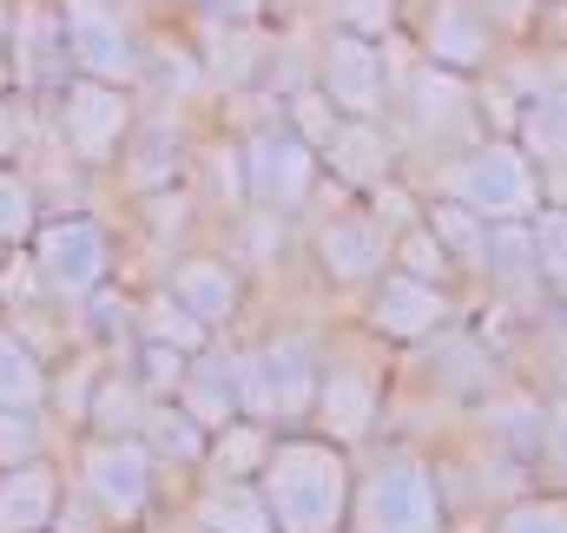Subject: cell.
Here are the masks:
<instances>
[{"mask_svg":"<svg viewBox=\"0 0 567 533\" xmlns=\"http://www.w3.org/2000/svg\"><path fill=\"white\" fill-rule=\"evenodd\" d=\"M66 474L93 501L106 533H158L192 488L185 474H172L145 448V435H73L66 441Z\"/></svg>","mask_w":567,"mask_h":533,"instance_id":"cell-1","label":"cell"},{"mask_svg":"<svg viewBox=\"0 0 567 533\" xmlns=\"http://www.w3.org/2000/svg\"><path fill=\"white\" fill-rule=\"evenodd\" d=\"M238 349V408L245 421L265 428H310V408L323 389V363H330V330H303V316L284 323H251L231 336Z\"/></svg>","mask_w":567,"mask_h":533,"instance_id":"cell-2","label":"cell"},{"mask_svg":"<svg viewBox=\"0 0 567 533\" xmlns=\"http://www.w3.org/2000/svg\"><path fill=\"white\" fill-rule=\"evenodd\" d=\"M278 533H350V494H357V454L323 441L317 428L278 435L265 474H258Z\"/></svg>","mask_w":567,"mask_h":533,"instance_id":"cell-3","label":"cell"},{"mask_svg":"<svg viewBox=\"0 0 567 533\" xmlns=\"http://www.w3.org/2000/svg\"><path fill=\"white\" fill-rule=\"evenodd\" d=\"M396 408V349L370 343L357 323L330 330V363H323V389L310 408V428L350 454H363L370 441H383Z\"/></svg>","mask_w":567,"mask_h":533,"instance_id":"cell-4","label":"cell"},{"mask_svg":"<svg viewBox=\"0 0 567 533\" xmlns=\"http://www.w3.org/2000/svg\"><path fill=\"white\" fill-rule=\"evenodd\" d=\"M350 533H455L435 454L416 441H370L357 454Z\"/></svg>","mask_w":567,"mask_h":533,"instance_id":"cell-5","label":"cell"},{"mask_svg":"<svg viewBox=\"0 0 567 533\" xmlns=\"http://www.w3.org/2000/svg\"><path fill=\"white\" fill-rule=\"evenodd\" d=\"M33 276H40V296L73 316L86 296H100L106 283H126V224H113L106 211L80 205V211H47L33 244Z\"/></svg>","mask_w":567,"mask_h":533,"instance_id":"cell-6","label":"cell"},{"mask_svg":"<svg viewBox=\"0 0 567 533\" xmlns=\"http://www.w3.org/2000/svg\"><path fill=\"white\" fill-rule=\"evenodd\" d=\"M390 133L403 138V165H410V158H416V165H435V158H455L462 145L488 138L475 80L442 73V66H429L423 53H416V60L403 66V80H396Z\"/></svg>","mask_w":567,"mask_h":533,"instance_id":"cell-7","label":"cell"},{"mask_svg":"<svg viewBox=\"0 0 567 533\" xmlns=\"http://www.w3.org/2000/svg\"><path fill=\"white\" fill-rule=\"evenodd\" d=\"M429 198H455L468 211H482L488 224H508V218H535L548 205V178L542 165L515 145V138H475L462 145L455 158H435L423 178Z\"/></svg>","mask_w":567,"mask_h":533,"instance_id":"cell-8","label":"cell"},{"mask_svg":"<svg viewBox=\"0 0 567 533\" xmlns=\"http://www.w3.org/2000/svg\"><path fill=\"white\" fill-rule=\"evenodd\" d=\"M502 383H508V369H502L495 343H488L468 316L396 356V396H423V401H435V408H449L455 421H462L475 401H488Z\"/></svg>","mask_w":567,"mask_h":533,"instance_id":"cell-9","label":"cell"},{"mask_svg":"<svg viewBox=\"0 0 567 533\" xmlns=\"http://www.w3.org/2000/svg\"><path fill=\"white\" fill-rule=\"evenodd\" d=\"M303 258H310L317 283H323L343 310H357V303L396 270V231L357 198V205H337V211H317V218H310Z\"/></svg>","mask_w":567,"mask_h":533,"instance_id":"cell-10","label":"cell"},{"mask_svg":"<svg viewBox=\"0 0 567 533\" xmlns=\"http://www.w3.org/2000/svg\"><path fill=\"white\" fill-rule=\"evenodd\" d=\"M60 33H66L73 73L145 93V80H152V27L140 20L133 0H60Z\"/></svg>","mask_w":567,"mask_h":533,"instance_id":"cell-11","label":"cell"},{"mask_svg":"<svg viewBox=\"0 0 567 533\" xmlns=\"http://www.w3.org/2000/svg\"><path fill=\"white\" fill-rule=\"evenodd\" d=\"M140 113H145V100L133 86H106V80L73 73V80L53 93V138H60V151H66L80 171L113 178V165H120L126 138L140 126Z\"/></svg>","mask_w":567,"mask_h":533,"instance_id":"cell-12","label":"cell"},{"mask_svg":"<svg viewBox=\"0 0 567 533\" xmlns=\"http://www.w3.org/2000/svg\"><path fill=\"white\" fill-rule=\"evenodd\" d=\"M310 80L330 93V106L343 119H390V106H396L390 40H370V33H350V27H317Z\"/></svg>","mask_w":567,"mask_h":533,"instance_id":"cell-13","label":"cell"},{"mask_svg":"<svg viewBox=\"0 0 567 533\" xmlns=\"http://www.w3.org/2000/svg\"><path fill=\"white\" fill-rule=\"evenodd\" d=\"M238 165H245V205L278 211V218H290V224H297L303 211H317L323 158H317L310 138H297L284 119L238 133Z\"/></svg>","mask_w":567,"mask_h":533,"instance_id":"cell-14","label":"cell"},{"mask_svg":"<svg viewBox=\"0 0 567 533\" xmlns=\"http://www.w3.org/2000/svg\"><path fill=\"white\" fill-rule=\"evenodd\" d=\"M468 290H449V283H423V276H410V270H390L363 303H357V330L370 336V343H383V349H416L429 336H442L449 323H462L468 316Z\"/></svg>","mask_w":567,"mask_h":533,"instance_id":"cell-15","label":"cell"},{"mask_svg":"<svg viewBox=\"0 0 567 533\" xmlns=\"http://www.w3.org/2000/svg\"><path fill=\"white\" fill-rule=\"evenodd\" d=\"M198 138H205V126H198L192 106L145 100L140 126H133V138H126L120 165H113V191L133 205V198H145V191H172V185H185V178H192V151H198Z\"/></svg>","mask_w":567,"mask_h":533,"instance_id":"cell-16","label":"cell"},{"mask_svg":"<svg viewBox=\"0 0 567 533\" xmlns=\"http://www.w3.org/2000/svg\"><path fill=\"white\" fill-rule=\"evenodd\" d=\"M403 33L416 40V53H423L429 66L462 73V80L495 73L502 53H508V40H502L495 20L482 13V0H410Z\"/></svg>","mask_w":567,"mask_h":533,"instance_id":"cell-17","label":"cell"},{"mask_svg":"<svg viewBox=\"0 0 567 533\" xmlns=\"http://www.w3.org/2000/svg\"><path fill=\"white\" fill-rule=\"evenodd\" d=\"M158 283L212 330V336H238L251 330V270L225 258L218 244H185L178 258H165Z\"/></svg>","mask_w":567,"mask_h":533,"instance_id":"cell-18","label":"cell"},{"mask_svg":"<svg viewBox=\"0 0 567 533\" xmlns=\"http://www.w3.org/2000/svg\"><path fill=\"white\" fill-rule=\"evenodd\" d=\"M73 80L66 33H60V0H13V46H7V93L13 100H47Z\"/></svg>","mask_w":567,"mask_h":533,"instance_id":"cell-19","label":"cell"},{"mask_svg":"<svg viewBox=\"0 0 567 533\" xmlns=\"http://www.w3.org/2000/svg\"><path fill=\"white\" fill-rule=\"evenodd\" d=\"M317 158H323V178L350 198H370L377 185L403 178V138L390 133V119H343Z\"/></svg>","mask_w":567,"mask_h":533,"instance_id":"cell-20","label":"cell"},{"mask_svg":"<svg viewBox=\"0 0 567 533\" xmlns=\"http://www.w3.org/2000/svg\"><path fill=\"white\" fill-rule=\"evenodd\" d=\"M66 494H73L66 448H60V454H40V461L7 468V474H0V533H53V527H60Z\"/></svg>","mask_w":567,"mask_h":533,"instance_id":"cell-21","label":"cell"},{"mask_svg":"<svg viewBox=\"0 0 567 533\" xmlns=\"http://www.w3.org/2000/svg\"><path fill=\"white\" fill-rule=\"evenodd\" d=\"M178 521L185 527H205V533H278L271 501H265L258 481H212V474H198L185 488Z\"/></svg>","mask_w":567,"mask_h":533,"instance_id":"cell-22","label":"cell"},{"mask_svg":"<svg viewBox=\"0 0 567 533\" xmlns=\"http://www.w3.org/2000/svg\"><path fill=\"white\" fill-rule=\"evenodd\" d=\"M178 408L185 415H198L212 435L218 428H231L245 408H238V349H231V336H218L212 349H198L192 356V376H185V389H178Z\"/></svg>","mask_w":567,"mask_h":533,"instance_id":"cell-23","label":"cell"},{"mask_svg":"<svg viewBox=\"0 0 567 533\" xmlns=\"http://www.w3.org/2000/svg\"><path fill=\"white\" fill-rule=\"evenodd\" d=\"M53 369L60 363L20 323L0 316V408H40V415H53Z\"/></svg>","mask_w":567,"mask_h":533,"instance_id":"cell-24","label":"cell"},{"mask_svg":"<svg viewBox=\"0 0 567 533\" xmlns=\"http://www.w3.org/2000/svg\"><path fill=\"white\" fill-rule=\"evenodd\" d=\"M145 448L172 468V474H185V481H198L205 474V454H212V428L198 421V415H185L178 401H145V421H140Z\"/></svg>","mask_w":567,"mask_h":533,"instance_id":"cell-25","label":"cell"},{"mask_svg":"<svg viewBox=\"0 0 567 533\" xmlns=\"http://www.w3.org/2000/svg\"><path fill=\"white\" fill-rule=\"evenodd\" d=\"M423 224L442 238V251L455 258L462 283H468V296H475V290H482V264H488V218L468 211V205H455V198H429Z\"/></svg>","mask_w":567,"mask_h":533,"instance_id":"cell-26","label":"cell"},{"mask_svg":"<svg viewBox=\"0 0 567 533\" xmlns=\"http://www.w3.org/2000/svg\"><path fill=\"white\" fill-rule=\"evenodd\" d=\"M515 145H522L542 171H561L567 165V73L548 86V93H535V100L522 106V119H515Z\"/></svg>","mask_w":567,"mask_h":533,"instance_id":"cell-27","label":"cell"},{"mask_svg":"<svg viewBox=\"0 0 567 533\" xmlns=\"http://www.w3.org/2000/svg\"><path fill=\"white\" fill-rule=\"evenodd\" d=\"M271 448H278V428H265V421H231V428H218L212 435V454H205V474L212 481H258L265 474V461H271Z\"/></svg>","mask_w":567,"mask_h":533,"instance_id":"cell-28","label":"cell"},{"mask_svg":"<svg viewBox=\"0 0 567 533\" xmlns=\"http://www.w3.org/2000/svg\"><path fill=\"white\" fill-rule=\"evenodd\" d=\"M140 336H145V343L192 349V356L218 343V336H212V330H205V323H198V316H192V310L165 290V283H145V290H140Z\"/></svg>","mask_w":567,"mask_h":533,"instance_id":"cell-29","label":"cell"},{"mask_svg":"<svg viewBox=\"0 0 567 533\" xmlns=\"http://www.w3.org/2000/svg\"><path fill=\"white\" fill-rule=\"evenodd\" d=\"M40 218H47V191H40V178H33L27 165H0V251L33 244Z\"/></svg>","mask_w":567,"mask_h":533,"instance_id":"cell-30","label":"cell"},{"mask_svg":"<svg viewBox=\"0 0 567 533\" xmlns=\"http://www.w3.org/2000/svg\"><path fill=\"white\" fill-rule=\"evenodd\" d=\"M482 533H567V494L561 488H522L482 514Z\"/></svg>","mask_w":567,"mask_h":533,"instance_id":"cell-31","label":"cell"},{"mask_svg":"<svg viewBox=\"0 0 567 533\" xmlns=\"http://www.w3.org/2000/svg\"><path fill=\"white\" fill-rule=\"evenodd\" d=\"M60 448H66V435H60L53 415H40V408H0V474L20 468V461L60 454Z\"/></svg>","mask_w":567,"mask_h":533,"instance_id":"cell-32","label":"cell"},{"mask_svg":"<svg viewBox=\"0 0 567 533\" xmlns=\"http://www.w3.org/2000/svg\"><path fill=\"white\" fill-rule=\"evenodd\" d=\"M126 369H133V383H140L152 401H172L185 389V376H192V349H172V343H133L126 349Z\"/></svg>","mask_w":567,"mask_h":533,"instance_id":"cell-33","label":"cell"},{"mask_svg":"<svg viewBox=\"0 0 567 533\" xmlns=\"http://www.w3.org/2000/svg\"><path fill=\"white\" fill-rule=\"evenodd\" d=\"M396 270H410V276H423V283L468 290V283H462V270H455V258L442 251V238H435L429 224H410V231H396Z\"/></svg>","mask_w":567,"mask_h":533,"instance_id":"cell-34","label":"cell"},{"mask_svg":"<svg viewBox=\"0 0 567 533\" xmlns=\"http://www.w3.org/2000/svg\"><path fill=\"white\" fill-rule=\"evenodd\" d=\"M284 126H290L297 138H310V145L323 151V145H330V133L343 126V113L330 106V93H323L317 80H303V86H290V93H284Z\"/></svg>","mask_w":567,"mask_h":533,"instance_id":"cell-35","label":"cell"},{"mask_svg":"<svg viewBox=\"0 0 567 533\" xmlns=\"http://www.w3.org/2000/svg\"><path fill=\"white\" fill-rule=\"evenodd\" d=\"M403 13H410V0H317L323 27H350V33H370V40L396 33Z\"/></svg>","mask_w":567,"mask_h":533,"instance_id":"cell-36","label":"cell"},{"mask_svg":"<svg viewBox=\"0 0 567 533\" xmlns=\"http://www.w3.org/2000/svg\"><path fill=\"white\" fill-rule=\"evenodd\" d=\"M535 251H542V283H548V296L567 303V205H542V211H535Z\"/></svg>","mask_w":567,"mask_h":533,"instance_id":"cell-37","label":"cell"},{"mask_svg":"<svg viewBox=\"0 0 567 533\" xmlns=\"http://www.w3.org/2000/svg\"><path fill=\"white\" fill-rule=\"evenodd\" d=\"M185 20H218V27H271V0H185Z\"/></svg>","mask_w":567,"mask_h":533,"instance_id":"cell-38","label":"cell"},{"mask_svg":"<svg viewBox=\"0 0 567 533\" xmlns=\"http://www.w3.org/2000/svg\"><path fill=\"white\" fill-rule=\"evenodd\" d=\"M33 145V126H27V100L0 93V165H20Z\"/></svg>","mask_w":567,"mask_h":533,"instance_id":"cell-39","label":"cell"},{"mask_svg":"<svg viewBox=\"0 0 567 533\" xmlns=\"http://www.w3.org/2000/svg\"><path fill=\"white\" fill-rule=\"evenodd\" d=\"M542 474L567 494V401H548V435H542Z\"/></svg>","mask_w":567,"mask_h":533,"instance_id":"cell-40","label":"cell"},{"mask_svg":"<svg viewBox=\"0 0 567 533\" xmlns=\"http://www.w3.org/2000/svg\"><path fill=\"white\" fill-rule=\"evenodd\" d=\"M7 46H13V0H0V93H7Z\"/></svg>","mask_w":567,"mask_h":533,"instance_id":"cell-41","label":"cell"},{"mask_svg":"<svg viewBox=\"0 0 567 533\" xmlns=\"http://www.w3.org/2000/svg\"><path fill=\"white\" fill-rule=\"evenodd\" d=\"M158 533H205V527H185V521L172 514V521H165V527H158Z\"/></svg>","mask_w":567,"mask_h":533,"instance_id":"cell-42","label":"cell"}]
</instances>
